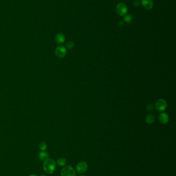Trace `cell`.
<instances>
[{"label": "cell", "mask_w": 176, "mask_h": 176, "mask_svg": "<svg viewBox=\"0 0 176 176\" xmlns=\"http://www.w3.org/2000/svg\"><path fill=\"white\" fill-rule=\"evenodd\" d=\"M56 162L52 159H48L44 161L43 168L45 171L49 174L52 173L56 168Z\"/></svg>", "instance_id": "6da1fadb"}, {"label": "cell", "mask_w": 176, "mask_h": 176, "mask_svg": "<svg viewBox=\"0 0 176 176\" xmlns=\"http://www.w3.org/2000/svg\"><path fill=\"white\" fill-rule=\"evenodd\" d=\"M61 176H76L75 170L71 166H65L61 172Z\"/></svg>", "instance_id": "7a4b0ae2"}, {"label": "cell", "mask_w": 176, "mask_h": 176, "mask_svg": "<svg viewBox=\"0 0 176 176\" xmlns=\"http://www.w3.org/2000/svg\"><path fill=\"white\" fill-rule=\"evenodd\" d=\"M116 10L117 14L118 15L124 16L128 12L127 6L123 3H119L117 5Z\"/></svg>", "instance_id": "3957f363"}, {"label": "cell", "mask_w": 176, "mask_h": 176, "mask_svg": "<svg viewBox=\"0 0 176 176\" xmlns=\"http://www.w3.org/2000/svg\"><path fill=\"white\" fill-rule=\"evenodd\" d=\"M167 107V104L166 102L164 99L161 98L158 100L156 103V109L159 111H164L165 110Z\"/></svg>", "instance_id": "277c9868"}, {"label": "cell", "mask_w": 176, "mask_h": 176, "mask_svg": "<svg viewBox=\"0 0 176 176\" xmlns=\"http://www.w3.org/2000/svg\"><path fill=\"white\" fill-rule=\"evenodd\" d=\"M88 168L87 164L85 162H80L77 164L75 167V170L79 173H83L85 172Z\"/></svg>", "instance_id": "5b68a950"}, {"label": "cell", "mask_w": 176, "mask_h": 176, "mask_svg": "<svg viewBox=\"0 0 176 176\" xmlns=\"http://www.w3.org/2000/svg\"><path fill=\"white\" fill-rule=\"evenodd\" d=\"M55 54L58 58H62L66 56L67 54V50L64 47L60 46L55 50Z\"/></svg>", "instance_id": "8992f818"}, {"label": "cell", "mask_w": 176, "mask_h": 176, "mask_svg": "<svg viewBox=\"0 0 176 176\" xmlns=\"http://www.w3.org/2000/svg\"><path fill=\"white\" fill-rule=\"evenodd\" d=\"M158 119L162 124H166L169 121V116L166 113H161L158 116Z\"/></svg>", "instance_id": "52a82bcc"}, {"label": "cell", "mask_w": 176, "mask_h": 176, "mask_svg": "<svg viewBox=\"0 0 176 176\" xmlns=\"http://www.w3.org/2000/svg\"><path fill=\"white\" fill-rule=\"evenodd\" d=\"M141 3L143 7L147 10L152 9L153 6V2L152 0H141Z\"/></svg>", "instance_id": "ba28073f"}, {"label": "cell", "mask_w": 176, "mask_h": 176, "mask_svg": "<svg viewBox=\"0 0 176 176\" xmlns=\"http://www.w3.org/2000/svg\"><path fill=\"white\" fill-rule=\"evenodd\" d=\"M55 40L56 43L60 45V44H62L65 42V37L62 33H59V34H57L56 35L55 38Z\"/></svg>", "instance_id": "9c48e42d"}, {"label": "cell", "mask_w": 176, "mask_h": 176, "mask_svg": "<svg viewBox=\"0 0 176 176\" xmlns=\"http://www.w3.org/2000/svg\"><path fill=\"white\" fill-rule=\"evenodd\" d=\"M38 157L41 161H45L49 159V153L46 151H42L39 153Z\"/></svg>", "instance_id": "30bf717a"}, {"label": "cell", "mask_w": 176, "mask_h": 176, "mask_svg": "<svg viewBox=\"0 0 176 176\" xmlns=\"http://www.w3.org/2000/svg\"><path fill=\"white\" fill-rule=\"evenodd\" d=\"M145 120L147 123L149 124H151L155 122V117L153 114H148L145 118Z\"/></svg>", "instance_id": "8fae6325"}, {"label": "cell", "mask_w": 176, "mask_h": 176, "mask_svg": "<svg viewBox=\"0 0 176 176\" xmlns=\"http://www.w3.org/2000/svg\"><path fill=\"white\" fill-rule=\"evenodd\" d=\"M133 20V16L131 15H126L124 17V20L127 23H130Z\"/></svg>", "instance_id": "7c38bea8"}, {"label": "cell", "mask_w": 176, "mask_h": 176, "mask_svg": "<svg viewBox=\"0 0 176 176\" xmlns=\"http://www.w3.org/2000/svg\"><path fill=\"white\" fill-rule=\"evenodd\" d=\"M66 163V160L64 158H59L57 161V164L60 166H64Z\"/></svg>", "instance_id": "4fadbf2b"}, {"label": "cell", "mask_w": 176, "mask_h": 176, "mask_svg": "<svg viewBox=\"0 0 176 176\" xmlns=\"http://www.w3.org/2000/svg\"><path fill=\"white\" fill-rule=\"evenodd\" d=\"M39 149L41 151H45L47 149V147L46 143L45 142H40L39 145Z\"/></svg>", "instance_id": "5bb4252c"}, {"label": "cell", "mask_w": 176, "mask_h": 176, "mask_svg": "<svg viewBox=\"0 0 176 176\" xmlns=\"http://www.w3.org/2000/svg\"><path fill=\"white\" fill-rule=\"evenodd\" d=\"M74 46V44L72 41H68L66 44V47L68 49H72Z\"/></svg>", "instance_id": "9a60e30c"}, {"label": "cell", "mask_w": 176, "mask_h": 176, "mask_svg": "<svg viewBox=\"0 0 176 176\" xmlns=\"http://www.w3.org/2000/svg\"><path fill=\"white\" fill-rule=\"evenodd\" d=\"M146 109H147V111H152L153 110L154 108H153V106H152V105L149 104V105H148L147 106Z\"/></svg>", "instance_id": "2e32d148"}, {"label": "cell", "mask_w": 176, "mask_h": 176, "mask_svg": "<svg viewBox=\"0 0 176 176\" xmlns=\"http://www.w3.org/2000/svg\"><path fill=\"white\" fill-rule=\"evenodd\" d=\"M140 3L138 1V0H135V1H134L132 3V4L133 5V6L134 7H137L139 6Z\"/></svg>", "instance_id": "e0dca14e"}, {"label": "cell", "mask_w": 176, "mask_h": 176, "mask_svg": "<svg viewBox=\"0 0 176 176\" xmlns=\"http://www.w3.org/2000/svg\"><path fill=\"white\" fill-rule=\"evenodd\" d=\"M124 22H123V21H121L119 22V26H123L124 25Z\"/></svg>", "instance_id": "ac0fdd59"}, {"label": "cell", "mask_w": 176, "mask_h": 176, "mask_svg": "<svg viewBox=\"0 0 176 176\" xmlns=\"http://www.w3.org/2000/svg\"><path fill=\"white\" fill-rule=\"evenodd\" d=\"M29 176H38V175H36V174H33L30 175Z\"/></svg>", "instance_id": "d6986e66"}, {"label": "cell", "mask_w": 176, "mask_h": 176, "mask_svg": "<svg viewBox=\"0 0 176 176\" xmlns=\"http://www.w3.org/2000/svg\"><path fill=\"white\" fill-rule=\"evenodd\" d=\"M40 176H46V175L44 174H42L40 175Z\"/></svg>", "instance_id": "ffe728a7"}, {"label": "cell", "mask_w": 176, "mask_h": 176, "mask_svg": "<svg viewBox=\"0 0 176 176\" xmlns=\"http://www.w3.org/2000/svg\"><path fill=\"white\" fill-rule=\"evenodd\" d=\"M80 176H85V175H80Z\"/></svg>", "instance_id": "44dd1931"}]
</instances>
